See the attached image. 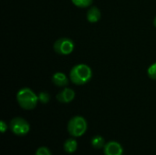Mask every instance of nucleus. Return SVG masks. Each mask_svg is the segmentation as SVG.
Listing matches in <instances>:
<instances>
[{
    "label": "nucleus",
    "mask_w": 156,
    "mask_h": 155,
    "mask_svg": "<svg viewBox=\"0 0 156 155\" xmlns=\"http://www.w3.org/2000/svg\"><path fill=\"white\" fill-rule=\"evenodd\" d=\"M104 155H123L122 146L115 141L109 142L103 148Z\"/></svg>",
    "instance_id": "6"
},
{
    "label": "nucleus",
    "mask_w": 156,
    "mask_h": 155,
    "mask_svg": "<svg viewBox=\"0 0 156 155\" xmlns=\"http://www.w3.org/2000/svg\"><path fill=\"white\" fill-rule=\"evenodd\" d=\"M88 123L82 116H74L68 123V132L72 137H81L87 131Z\"/></svg>",
    "instance_id": "3"
},
{
    "label": "nucleus",
    "mask_w": 156,
    "mask_h": 155,
    "mask_svg": "<svg viewBox=\"0 0 156 155\" xmlns=\"http://www.w3.org/2000/svg\"><path fill=\"white\" fill-rule=\"evenodd\" d=\"M9 128L11 132L16 136H25L30 131L29 123L23 118L16 117L11 120Z\"/></svg>",
    "instance_id": "4"
},
{
    "label": "nucleus",
    "mask_w": 156,
    "mask_h": 155,
    "mask_svg": "<svg viewBox=\"0 0 156 155\" xmlns=\"http://www.w3.org/2000/svg\"><path fill=\"white\" fill-rule=\"evenodd\" d=\"M6 129H7V124L4 121H1L0 122V132L2 133H4V132H5Z\"/></svg>",
    "instance_id": "16"
},
{
    "label": "nucleus",
    "mask_w": 156,
    "mask_h": 155,
    "mask_svg": "<svg viewBox=\"0 0 156 155\" xmlns=\"http://www.w3.org/2000/svg\"><path fill=\"white\" fill-rule=\"evenodd\" d=\"M74 42L69 37H61L55 41L53 48L55 52L58 55L67 56L73 52L74 50Z\"/></svg>",
    "instance_id": "5"
},
{
    "label": "nucleus",
    "mask_w": 156,
    "mask_h": 155,
    "mask_svg": "<svg viewBox=\"0 0 156 155\" xmlns=\"http://www.w3.org/2000/svg\"><path fill=\"white\" fill-rule=\"evenodd\" d=\"M64 151L68 153H74L77 149H78V143L77 141L73 138H69L68 140H66V142L64 143L63 145Z\"/></svg>",
    "instance_id": "10"
},
{
    "label": "nucleus",
    "mask_w": 156,
    "mask_h": 155,
    "mask_svg": "<svg viewBox=\"0 0 156 155\" xmlns=\"http://www.w3.org/2000/svg\"><path fill=\"white\" fill-rule=\"evenodd\" d=\"M74 98H75V91L69 88L63 89L56 96V99L60 103H69L74 100Z\"/></svg>",
    "instance_id": "7"
},
{
    "label": "nucleus",
    "mask_w": 156,
    "mask_h": 155,
    "mask_svg": "<svg viewBox=\"0 0 156 155\" xmlns=\"http://www.w3.org/2000/svg\"><path fill=\"white\" fill-rule=\"evenodd\" d=\"M38 100L43 103V104H47L49 101V94L48 92H40L38 95Z\"/></svg>",
    "instance_id": "14"
},
{
    "label": "nucleus",
    "mask_w": 156,
    "mask_h": 155,
    "mask_svg": "<svg viewBox=\"0 0 156 155\" xmlns=\"http://www.w3.org/2000/svg\"><path fill=\"white\" fill-rule=\"evenodd\" d=\"M105 144L106 143H105L104 139L100 135H96L91 139V146L94 149H98V150L102 149V148H104Z\"/></svg>",
    "instance_id": "11"
},
{
    "label": "nucleus",
    "mask_w": 156,
    "mask_h": 155,
    "mask_svg": "<svg viewBox=\"0 0 156 155\" xmlns=\"http://www.w3.org/2000/svg\"><path fill=\"white\" fill-rule=\"evenodd\" d=\"M92 78V70L86 64L75 65L69 72L70 81L78 86L88 83Z\"/></svg>",
    "instance_id": "1"
},
{
    "label": "nucleus",
    "mask_w": 156,
    "mask_h": 155,
    "mask_svg": "<svg viewBox=\"0 0 156 155\" xmlns=\"http://www.w3.org/2000/svg\"><path fill=\"white\" fill-rule=\"evenodd\" d=\"M147 74H148V76H149L150 79H154V80H156V62L155 63H154V64H152V65L148 68V69H147Z\"/></svg>",
    "instance_id": "13"
},
{
    "label": "nucleus",
    "mask_w": 156,
    "mask_h": 155,
    "mask_svg": "<svg viewBox=\"0 0 156 155\" xmlns=\"http://www.w3.org/2000/svg\"><path fill=\"white\" fill-rule=\"evenodd\" d=\"M154 26L156 27V16L154 17Z\"/></svg>",
    "instance_id": "17"
},
{
    "label": "nucleus",
    "mask_w": 156,
    "mask_h": 155,
    "mask_svg": "<svg viewBox=\"0 0 156 155\" xmlns=\"http://www.w3.org/2000/svg\"><path fill=\"white\" fill-rule=\"evenodd\" d=\"M72 4L80 8H86L91 5L93 0H71Z\"/></svg>",
    "instance_id": "12"
},
{
    "label": "nucleus",
    "mask_w": 156,
    "mask_h": 155,
    "mask_svg": "<svg viewBox=\"0 0 156 155\" xmlns=\"http://www.w3.org/2000/svg\"><path fill=\"white\" fill-rule=\"evenodd\" d=\"M51 80L57 87H66L69 84V79L63 72H56L53 74Z\"/></svg>",
    "instance_id": "8"
},
{
    "label": "nucleus",
    "mask_w": 156,
    "mask_h": 155,
    "mask_svg": "<svg viewBox=\"0 0 156 155\" xmlns=\"http://www.w3.org/2000/svg\"><path fill=\"white\" fill-rule=\"evenodd\" d=\"M101 17V12L97 6H91L87 12V20L90 23H97Z\"/></svg>",
    "instance_id": "9"
},
{
    "label": "nucleus",
    "mask_w": 156,
    "mask_h": 155,
    "mask_svg": "<svg viewBox=\"0 0 156 155\" xmlns=\"http://www.w3.org/2000/svg\"><path fill=\"white\" fill-rule=\"evenodd\" d=\"M16 100L18 105L26 111L34 110L39 101L38 96H37V94L29 88L19 90L16 93Z\"/></svg>",
    "instance_id": "2"
},
{
    "label": "nucleus",
    "mask_w": 156,
    "mask_h": 155,
    "mask_svg": "<svg viewBox=\"0 0 156 155\" xmlns=\"http://www.w3.org/2000/svg\"><path fill=\"white\" fill-rule=\"evenodd\" d=\"M35 155H52L51 154V152L48 148L47 147H39L36 153H35Z\"/></svg>",
    "instance_id": "15"
}]
</instances>
